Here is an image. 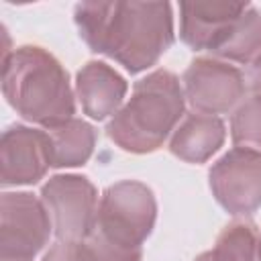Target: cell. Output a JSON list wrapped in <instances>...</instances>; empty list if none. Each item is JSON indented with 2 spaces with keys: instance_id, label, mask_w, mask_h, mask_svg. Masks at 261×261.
<instances>
[{
  "instance_id": "6da1fadb",
  "label": "cell",
  "mask_w": 261,
  "mask_h": 261,
  "mask_svg": "<svg viewBox=\"0 0 261 261\" xmlns=\"http://www.w3.org/2000/svg\"><path fill=\"white\" fill-rule=\"evenodd\" d=\"M84 43L126 71L155 65L173 43L169 2H80L73 12Z\"/></svg>"
},
{
  "instance_id": "7a4b0ae2",
  "label": "cell",
  "mask_w": 261,
  "mask_h": 261,
  "mask_svg": "<svg viewBox=\"0 0 261 261\" xmlns=\"http://www.w3.org/2000/svg\"><path fill=\"white\" fill-rule=\"evenodd\" d=\"M2 92L24 120L45 130L71 120L75 112L67 71L37 45H22L2 59Z\"/></svg>"
},
{
  "instance_id": "3957f363",
  "label": "cell",
  "mask_w": 261,
  "mask_h": 261,
  "mask_svg": "<svg viewBox=\"0 0 261 261\" xmlns=\"http://www.w3.org/2000/svg\"><path fill=\"white\" fill-rule=\"evenodd\" d=\"M186 96L175 73L155 69L139 80L128 102L110 118L108 139L128 153L157 151L184 116Z\"/></svg>"
},
{
  "instance_id": "277c9868",
  "label": "cell",
  "mask_w": 261,
  "mask_h": 261,
  "mask_svg": "<svg viewBox=\"0 0 261 261\" xmlns=\"http://www.w3.org/2000/svg\"><path fill=\"white\" fill-rule=\"evenodd\" d=\"M155 218L157 202L151 188L135 179H122L104 190L94 232L116 245L141 249L155 226Z\"/></svg>"
},
{
  "instance_id": "5b68a950",
  "label": "cell",
  "mask_w": 261,
  "mask_h": 261,
  "mask_svg": "<svg viewBox=\"0 0 261 261\" xmlns=\"http://www.w3.org/2000/svg\"><path fill=\"white\" fill-rule=\"evenodd\" d=\"M53 222L47 206L31 192L0 198V261H35L47 245Z\"/></svg>"
},
{
  "instance_id": "8992f818",
  "label": "cell",
  "mask_w": 261,
  "mask_h": 261,
  "mask_svg": "<svg viewBox=\"0 0 261 261\" xmlns=\"http://www.w3.org/2000/svg\"><path fill=\"white\" fill-rule=\"evenodd\" d=\"M59 241H86L98 222V192L86 175H53L41 190Z\"/></svg>"
},
{
  "instance_id": "52a82bcc",
  "label": "cell",
  "mask_w": 261,
  "mask_h": 261,
  "mask_svg": "<svg viewBox=\"0 0 261 261\" xmlns=\"http://www.w3.org/2000/svg\"><path fill=\"white\" fill-rule=\"evenodd\" d=\"M216 202L230 214H251L261 206V153L234 147L208 171Z\"/></svg>"
},
{
  "instance_id": "ba28073f",
  "label": "cell",
  "mask_w": 261,
  "mask_h": 261,
  "mask_svg": "<svg viewBox=\"0 0 261 261\" xmlns=\"http://www.w3.org/2000/svg\"><path fill=\"white\" fill-rule=\"evenodd\" d=\"M184 96L196 112L202 114H222L232 110L245 96L247 84L234 65L200 57L190 63L184 73Z\"/></svg>"
},
{
  "instance_id": "9c48e42d",
  "label": "cell",
  "mask_w": 261,
  "mask_h": 261,
  "mask_svg": "<svg viewBox=\"0 0 261 261\" xmlns=\"http://www.w3.org/2000/svg\"><path fill=\"white\" fill-rule=\"evenodd\" d=\"M53 167L51 139L47 130L12 124L0 143V181L2 186H29L45 177Z\"/></svg>"
},
{
  "instance_id": "30bf717a",
  "label": "cell",
  "mask_w": 261,
  "mask_h": 261,
  "mask_svg": "<svg viewBox=\"0 0 261 261\" xmlns=\"http://www.w3.org/2000/svg\"><path fill=\"white\" fill-rule=\"evenodd\" d=\"M249 2L194 0L179 4V37L194 51H214L245 14Z\"/></svg>"
},
{
  "instance_id": "8fae6325",
  "label": "cell",
  "mask_w": 261,
  "mask_h": 261,
  "mask_svg": "<svg viewBox=\"0 0 261 261\" xmlns=\"http://www.w3.org/2000/svg\"><path fill=\"white\" fill-rule=\"evenodd\" d=\"M126 90V80L104 61H88L75 77V94L84 112L94 120L114 116Z\"/></svg>"
},
{
  "instance_id": "7c38bea8",
  "label": "cell",
  "mask_w": 261,
  "mask_h": 261,
  "mask_svg": "<svg viewBox=\"0 0 261 261\" xmlns=\"http://www.w3.org/2000/svg\"><path fill=\"white\" fill-rule=\"evenodd\" d=\"M224 122L214 114L192 112L186 114L179 126L173 130L169 151L188 163L208 161L224 143Z\"/></svg>"
},
{
  "instance_id": "4fadbf2b",
  "label": "cell",
  "mask_w": 261,
  "mask_h": 261,
  "mask_svg": "<svg viewBox=\"0 0 261 261\" xmlns=\"http://www.w3.org/2000/svg\"><path fill=\"white\" fill-rule=\"evenodd\" d=\"M51 139L53 167H77L84 165L96 145V130L92 124L80 118H71L59 126L47 128Z\"/></svg>"
},
{
  "instance_id": "5bb4252c",
  "label": "cell",
  "mask_w": 261,
  "mask_h": 261,
  "mask_svg": "<svg viewBox=\"0 0 261 261\" xmlns=\"http://www.w3.org/2000/svg\"><path fill=\"white\" fill-rule=\"evenodd\" d=\"M212 55L251 67L261 63V10L249 6Z\"/></svg>"
},
{
  "instance_id": "9a60e30c",
  "label": "cell",
  "mask_w": 261,
  "mask_h": 261,
  "mask_svg": "<svg viewBox=\"0 0 261 261\" xmlns=\"http://www.w3.org/2000/svg\"><path fill=\"white\" fill-rule=\"evenodd\" d=\"M196 261H261V234L251 220H232Z\"/></svg>"
},
{
  "instance_id": "2e32d148",
  "label": "cell",
  "mask_w": 261,
  "mask_h": 261,
  "mask_svg": "<svg viewBox=\"0 0 261 261\" xmlns=\"http://www.w3.org/2000/svg\"><path fill=\"white\" fill-rule=\"evenodd\" d=\"M230 137L234 147L261 153V96L245 100L232 114Z\"/></svg>"
},
{
  "instance_id": "e0dca14e",
  "label": "cell",
  "mask_w": 261,
  "mask_h": 261,
  "mask_svg": "<svg viewBox=\"0 0 261 261\" xmlns=\"http://www.w3.org/2000/svg\"><path fill=\"white\" fill-rule=\"evenodd\" d=\"M43 261H98L92 243L86 241H57L43 257Z\"/></svg>"
},
{
  "instance_id": "ac0fdd59",
  "label": "cell",
  "mask_w": 261,
  "mask_h": 261,
  "mask_svg": "<svg viewBox=\"0 0 261 261\" xmlns=\"http://www.w3.org/2000/svg\"><path fill=\"white\" fill-rule=\"evenodd\" d=\"M88 241L92 243V247L98 255V261H141L143 259L141 249L116 245V243L100 237L98 232H92V237Z\"/></svg>"
},
{
  "instance_id": "d6986e66",
  "label": "cell",
  "mask_w": 261,
  "mask_h": 261,
  "mask_svg": "<svg viewBox=\"0 0 261 261\" xmlns=\"http://www.w3.org/2000/svg\"><path fill=\"white\" fill-rule=\"evenodd\" d=\"M247 80H249V88L253 90V94L255 96H261V63H257V65L251 67Z\"/></svg>"
}]
</instances>
